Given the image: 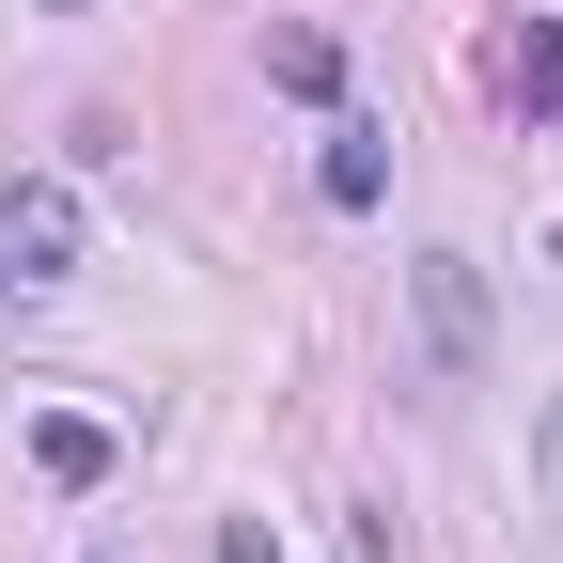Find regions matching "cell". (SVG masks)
Segmentation results:
<instances>
[{
	"mask_svg": "<svg viewBox=\"0 0 563 563\" xmlns=\"http://www.w3.org/2000/svg\"><path fill=\"white\" fill-rule=\"evenodd\" d=\"M79 251H95V220H79L63 173H16V188H0V282H63Z\"/></svg>",
	"mask_w": 563,
	"mask_h": 563,
	"instance_id": "1",
	"label": "cell"
},
{
	"mask_svg": "<svg viewBox=\"0 0 563 563\" xmlns=\"http://www.w3.org/2000/svg\"><path fill=\"white\" fill-rule=\"evenodd\" d=\"M407 298H422L439 376H485V282H470V251H422V266H407Z\"/></svg>",
	"mask_w": 563,
	"mask_h": 563,
	"instance_id": "2",
	"label": "cell"
},
{
	"mask_svg": "<svg viewBox=\"0 0 563 563\" xmlns=\"http://www.w3.org/2000/svg\"><path fill=\"white\" fill-rule=\"evenodd\" d=\"M485 95L548 125V110H563V16H532V0H517L501 32H485Z\"/></svg>",
	"mask_w": 563,
	"mask_h": 563,
	"instance_id": "3",
	"label": "cell"
},
{
	"mask_svg": "<svg viewBox=\"0 0 563 563\" xmlns=\"http://www.w3.org/2000/svg\"><path fill=\"white\" fill-rule=\"evenodd\" d=\"M313 188L361 220V203H391V125H329V157H313Z\"/></svg>",
	"mask_w": 563,
	"mask_h": 563,
	"instance_id": "4",
	"label": "cell"
},
{
	"mask_svg": "<svg viewBox=\"0 0 563 563\" xmlns=\"http://www.w3.org/2000/svg\"><path fill=\"white\" fill-rule=\"evenodd\" d=\"M32 470H47V485H110V422L47 407V422H32Z\"/></svg>",
	"mask_w": 563,
	"mask_h": 563,
	"instance_id": "5",
	"label": "cell"
},
{
	"mask_svg": "<svg viewBox=\"0 0 563 563\" xmlns=\"http://www.w3.org/2000/svg\"><path fill=\"white\" fill-rule=\"evenodd\" d=\"M266 79H282V95H344V47H329V32H266Z\"/></svg>",
	"mask_w": 563,
	"mask_h": 563,
	"instance_id": "6",
	"label": "cell"
},
{
	"mask_svg": "<svg viewBox=\"0 0 563 563\" xmlns=\"http://www.w3.org/2000/svg\"><path fill=\"white\" fill-rule=\"evenodd\" d=\"M548 485H563V407H548Z\"/></svg>",
	"mask_w": 563,
	"mask_h": 563,
	"instance_id": "7",
	"label": "cell"
},
{
	"mask_svg": "<svg viewBox=\"0 0 563 563\" xmlns=\"http://www.w3.org/2000/svg\"><path fill=\"white\" fill-rule=\"evenodd\" d=\"M548 266H563V235H548Z\"/></svg>",
	"mask_w": 563,
	"mask_h": 563,
	"instance_id": "8",
	"label": "cell"
}]
</instances>
